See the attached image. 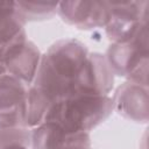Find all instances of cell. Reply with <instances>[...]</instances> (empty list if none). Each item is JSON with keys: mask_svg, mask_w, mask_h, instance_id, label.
Instances as JSON below:
<instances>
[{"mask_svg": "<svg viewBox=\"0 0 149 149\" xmlns=\"http://www.w3.org/2000/svg\"><path fill=\"white\" fill-rule=\"evenodd\" d=\"M88 54L87 47L79 40L64 38L55 42L47 52L42 54L31 85L40 88L55 102L68 98Z\"/></svg>", "mask_w": 149, "mask_h": 149, "instance_id": "cell-1", "label": "cell"}, {"mask_svg": "<svg viewBox=\"0 0 149 149\" xmlns=\"http://www.w3.org/2000/svg\"><path fill=\"white\" fill-rule=\"evenodd\" d=\"M0 149H33L31 129L27 127L0 128Z\"/></svg>", "mask_w": 149, "mask_h": 149, "instance_id": "cell-14", "label": "cell"}, {"mask_svg": "<svg viewBox=\"0 0 149 149\" xmlns=\"http://www.w3.org/2000/svg\"><path fill=\"white\" fill-rule=\"evenodd\" d=\"M112 100L114 111L123 118L140 123L148 122V86L127 80L115 90Z\"/></svg>", "mask_w": 149, "mask_h": 149, "instance_id": "cell-9", "label": "cell"}, {"mask_svg": "<svg viewBox=\"0 0 149 149\" xmlns=\"http://www.w3.org/2000/svg\"><path fill=\"white\" fill-rule=\"evenodd\" d=\"M113 111L111 95L78 94L55 102L47 121L56 122L69 132L90 133L104 122Z\"/></svg>", "mask_w": 149, "mask_h": 149, "instance_id": "cell-2", "label": "cell"}, {"mask_svg": "<svg viewBox=\"0 0 149 149\" xmlns=\"http://www.w3.org/2000/svg\"><path fill=\"white\" fill-rule=\"evenodd\" d=\"M15 12V2L13 1H2L0 2V17L12 14Z\"/></svg>", "mask_w": 149, "mask_h": 149, "instance_id": "cell-15", "label": "cell"}, {"mask_svg": "<svg viewBox=\"0 0 149 149\" xmlns=\"http://www.w3.org/2000/svg\"><path fill=\"white\" fill-rule=\"evenodd\" d=\"M41 58L42 54L37 45L28 40L5 62L6 72L30 86L36 77Z\"/></svg>", "mask_w": 149, "mask_h": 149, "instance_id": "cell-10", "label": "cell"}, {"mask_svg": "<svg viewBox=\"0 0 149 149\" xmlns=\"http://www.w3.org/2000/svg\"><path fill=\"white\" fill-rule=\"evenodd\" d=\"M29 86L5 73L0 77V128L26 127V102Z\"/></svg>", "mask_w": 149, "mask_h": 149, "instance_id": "cell-6", "label": "cell"}, {"mask_svg": "<svg viewBox=\"0 0 149 149\" xmlns=\"http://www.w3.org/2000/svg\"><path fill=\"white\" fill-rule=\"evenodd\" d=\"M113 85L114 73L105 55L100 52H90L73 81L72 91L69 97L78 94L109 95Z\"/></svg>", "mask_w": 149, "mask_h": 149, "instance_id": "cell-5", "label": "cell"}, {"mask_svg": "<svg viewBox=\"0 0 149 149\" xmlns=\"http://www.w3.org/2000/svg\"><path fill=\"white\" fill-rule=\"evenodd\" d=\"M57 14L68 24L85 30L105 28L109 20L105 1H62L58 2Z\"/></svg>", "mask_w": 149, "mask_h": 149, "instance_id": "cell-8", "label": "cell"}, {"mask_svg": "<svg viewBox=\"0 0 149 149\" xmlns=\"http://www.w3.org/2000/svg\"><path fill=\"white\" fill-rule=\"evenodd\" d=\"M148 26L126 42L111 43L105 57L114 76L148 86Z\"/></svg>", "mask_w": 149, "mask_h": 149, "instance_id": "cell-3", "label": "cell"}, {"mask_svg": "<svg viewBox=\"0 0 149 149\" xmlns=\"http://www.w3.org/2000/svg\"><path fill=\"white\" fill-rule=\"evenodd\" d=\"M91 149H92V148H91Z\"/></svg>", "mask_w": 149, "mask_h": 149, "instance_id": "cell-17", "label": "cell"}, {"mask_svg": "<svg viewBox=\"0 0 149 149\" xmlns=\"http://www.w3.org/2000/svg\"><path fill=\"white\" fill-rule=\"evenodd\" d=\"M58 2H27V1H16L15 12L24 20L37 21L52 17L57 13Z\"/></svg>", "mask_w": 149, "mask_h": 149, "instance_id": "cell-13", "label": "cell"}, {"mask_svg": "<svg viewBox=\"0 0 149 149\" xmlns=\"http://www.w3.org/2000/svg\"><path fill=\"white\" fill-rule=\"evenodd\" d=\"M5 73H7L6 72V66H5V64L2 62H0V77L3 76Z\"/></svg>", "mask_w": 149, "mask_h": 149, "instance_id": "cell-16", "label": "cell"}, {"mask_svg": "<svg viewBox=\"0 0 149 149\" xmlns=\"http://www.w3.org/2000/svg\"><path fill=\"white\" fill-rule=\"evenodd\" d=\"M33 149H91L86 132H69L56 122L47 121L31 129Z\"/></svg>", "mask_w": 149, "mask_h": 149, "instance_id": "cell-7", "label": "cell"}, {"mask_svg": "<svg viewBox=\"0 0 149 149\" xmlns=\"http://www.w3.org/2000/svg\"><path fill=\"white\" fill-rule=\"evenodd\" d=\"M54 104L55 101L44 92L36 86L30 85L26 102V127L33 129L44 123Z\"/></svg>", "mask_w": 149, "mask_h": 149, "instance_id": "cell-12", "label": "cell"}, {"mask_svg": "<svg viewBox=\"0 0 149 149\" xmlns=\"http://www.w3.org/2000/svg\"><path fill=\"white\" fill-rule=\"evenodd\" d=\"M109 20L105 27L112 43L126 42L133 38L143 27H147L148 1L107 2Z\"/></svg>", "mask_w": 149, "mask_h": 149, "instance_id": "cell-4", "label": "cell"}, {"mask_svg": "<svg viewBox=\"0 0 149 149\" xmlns=\"http://www.w3.org/2000/svg\"><path fill=\"white\" fill-rule=\"evenodd\" d=\"M24 20L16 13L0 17V62H5L28 41Z\"/></svg>", "mask_w": 149, "mask_h": 149, "instance_id": "cell-11", "label": "cell"}]
</instances>
